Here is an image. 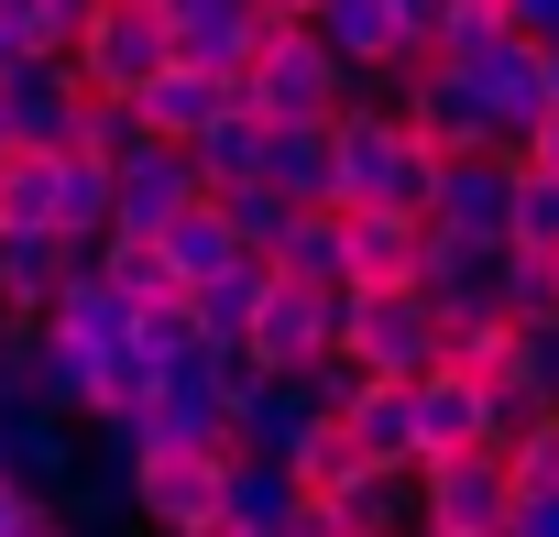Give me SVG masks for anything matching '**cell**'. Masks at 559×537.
<instances>
[{"mask_svg": "<svg viewBox=\"0 0 559 537\" xmlns=\"http://www.w3.org/2000/svg\"><path fill=\"white\" fill-rule=\"evenodd\" d=\"M330 165H341V208L428 219V198H439V154H428V143L406 132V110L373 99V88H352V99L330 110Z\"/></svg>", "mask_w": 559, "mask_h": 537, "instance_id": "6da1fadb", "label": "cell"}, {"mask_svg": "<svg viewBox=\"0 0 559 537\" xmlns=\"http://www.w3.org/2000/svg\"><path fill=\"white\" fill-rule=\"evenodd\" d=\"M341 362H362L373 384L439 373V308H428L417 286H352V297H341Z\"/></svg>", "mask_w": 559, "mask_h": 537, "instance_id": "7a4b0ae2", "label": "cell"}, {"mask_svg": "<svg viewBox=\"0 0 559 537\" xmlns=\"http://www.w3.org/2000/svg\"><path fill=\"white\" fill-rule=\"evenodd\" d=\"M352 88H362V77H352L308 23H274V34H263V56H252V77H241V99H252L263 121H330Z\"/></svg>", "mask_w": 559, "mask_h": 537, "instance_id": "3957f363", "label": "cell"}, {"mask_svg": "<svg viewBox=\"0 0 559 537\" xmlns=\"http://www.w3.org/2000/svg\"><path fill=\"white\" fill-rule=\"evenodd\" d=\"M219 482H230V450L198 439V450H143L132 461V526L143 537H209L219 526Z\"/></svg>", "mask_w": 559, "mask_h": 537, "instance_id": "277c9868", "label": "cell"}, {"mask_svg": "<svg viewBox=\"0 0 559 537\" xmlns=\"http://www.w3.org/2000/svg\"><path fill=\"white\" fill-rule=\"evenodd\" d=\"M504 515H515L504 450H439V461H417V537H504Z\"/></svg>", "mask_w": 559, "mask_h": 537, "instance_id": "5b68a950", "label": "cell"}, {"mask_svg": "<svg viewBox=\"0 0 559 537\" xmlns=\"http://www.w3.org/2000/svg\"><path fill=\"white\" fill-rule=\"evenodd\" d=\"M165 67H176V23L154 12V0H110V12L88 23V45H78L88 99H143Z\"/></svg>", "mask_w": 559, "mask_h": 537, "instance_id": "8992f818", "label": "cell"}, {"mask_svg": "<svg viewBox=\"0 0 559 537\" xmlns=\"http://www.w3.org/2000/svg\"><path fill=\"white\" fill-rule=\"evenodd\" d=\"M198 198H209V187H198L187 143H154V132H143V143L110 165V241H165Z\"/></svg>", "mask_w": 559, "mask_h": 537, "instance_id": "52a82bcc", "label": "cell"}, {"mask_svg": "<svg viewBox=\"0 0 559 537\" xmlns=\"http://www.w3.org/2000/svg\"><path fill=\"white\" fill-rule=\"evenodd\" d=\"M330 351H341V297L274 275L263 308H252V330H241V362H252V373H319Z\"/></svg>", "mask_w": 559, "mask_h": 537, "instance_id": "ba28073f", "label": "cell"}, {"mask_svg": "<svg viewBox=\"0 0 559 537\" xmlns=\"http://www.w3.org/2000/svg\"><path fill=\"white\" fill-rule=\"evenodd\" d=\"M406 417H417V461H439V450H504V395L483 384V373H461V362H439V373H417L406 384Z\"/></svg>", "mask_w": 559, "mask_h": 537, "instance_id": "9c48e42d", "label": "cell"}, {"mask_svg": "<svg viewBox=\"0 0 559 537\" xmlns=\"http://www.w3.org/2000/svg\"><path fill=\"white\" fill-rule=\"evenodd\" d=\"M78 121H88V77L67 56H12L0 67V143L56 154V143H78Z\"/></svg>", "mask_w": 559, "mask_h": 537, "instance_id": "30bf717a", "label": "cell"}, {"mask_svg": "<svg viewBox=\"0 0 559 537\" xmlns=\"http://www.w3.org/2000/svg\"><path fill=\"white\" fill-rule=\"evenodd\" d=\"M461 77H472V99H483V121H493V143H504V154L559 110V88H548V45H526V34H493Z\"/></svg>", "mask_w": 559, "mask_h": 537, "instance_id": "8fae6325", "label": "cell"}, {"mask_svg": "<svg viewBox=\"0 0 559 537\" xmlns=\"http://www.w3.org/2000/svg\"><path fill=\"white\" fill-rule=\"evenodd\" d=\"M417 297L439 308V330L504 319V241H461V230H428V252H417Z\"/></svg>", "mask_w": 559, "mask_h": 537, "instance_id": "7c38bea8", "label": "cell"}, {"mask_svg": "<svg viewBox=\"0 0 559 537\" xmlns=\"http://www.w3.org/2000/svg\"><path fill=\"white\" fill-rule=\"evenodd\" d=\"M395 110H406V132H417L439 165H450V154H493V121H483L472 77H461V67H439V56H428V67L395 88Z\"/></svg>", "mask_w": 559, "mask_h": 537, "instance_id": "4fadbf2b", "label": "cell"}, {"mask_svg": "<svg viewBox=\"0 0 559 537\" xmlns=\"http://www.w3.org/2000/svg\"><path fill=\"white\" fill-rule=\"evenodd\" d=\"M515 219V154H450L439 165V198H428V230H461V241H504Z\"/></svg>", "mask_w": 559, "mask_h": 537, "instance_id": "5bb4252c", "label": "cell"}, {"mask_svg": "<svg viewBox=\"0 0 559 537\" xmlns=\"http://www.w3.org/2000/svg\"><path fill=\"white\" fill-rule=\"evenodd\" d=\"M330 406L308 395V373H252V395L230 406V439H241V461H297V439L319 428Z\"/></svg>", "mask_w": 559, "mask_h": 537, "instance_id": "9a60e30c", "label": "cell"}, {"mask_svg": "<svg viewBox=\"0 0 559 537\" xmlns=\"http://www.w3.org/2000/svg\"><path fill=\"white\" fill-rule=\"evenodd\" d=\"M88 263V241H56V230H0V308L12 319H56L67 275Z\"/></svg>", "mask_w": 559, "mask_h": 537, "instance_id": "2e32d148", "label": "cell"}, {"mask_svg": "<svg viewBox=\"0 0 559 537\" xmlns=\"http://www.w3.org/2000/svg\"><path fill=\"white\" fill-rule=\"evenodd\" d=\"M0 450H12V482L23 493H67L78 482V461H88V439H78V417H56V406H12L0 417Z\"/></svg>", "mask_w": 559, "mask_h": 537, "instance_id": "e0dca14e", "label": "cell"}, {"mask_svg": "<svg viewBox=\"0 0 559 537\" xmlns=\"http://www.w3.org/2000/svg\"><path fill=\"white\" fill-rule=\"evenodd\" d=\"M45 230L56 241H88V252L110 241V165L88 143H56L45 154Z\"/></svg>", "mask_w": 559, "mask_h": 537, "instance_id": "ac0fdd59", "label": "cell"}, {"mask_svg": "<svg viewBox=\"0 0 559 537\" xmlns=\"http://www.w3.org/2000/svg\"><path fill=\"white\" fill-rule=\"evenodd\" d=\"M417 252H428V219L341 208V263H352V286H417Z\"/></svg>", "mask_w": 559, "mask_h": 537, "instance_id": "d6986e66", "label": "cell"}, {"mask_svg": "<svg viewBox=\"0 0 559 537\" xmlns=\"http://www.w3.org/2000/svg\"><path fill=\"white\" fill-rule=\"evenodd\" d=\"M263 34H274V12L263 0H219V12H198V23H176V67H209V77H252V56H263Z\"/></svg>", "mask_w": 559, "mask_h": 537, "instance_id": "ffe728a7", "label": "cell"}, {"mask_svg": "<svg viewBox=\"0 0 559 537\" xmlns=\"http://www.w3.org/2000/svg\"><path fill=\"white\" fill-rule=\"evenodd\" d=\"M132 319H143V308L121 297V275L88 252L78 275H67V297H56V319H45V330H67V341H88V351H132Z\"/></svg>", "mask_w": 559, "mask_h": 537, "instance_id": "44dd1931", "label": "cell"}, {"mask_svg": "<svg viewBox=\"0 0 559 537\" xmlns=\"http://www.w3.org/2000/svg\"><path fill=\"white\" fill-rule=\"evenodd\" d=\"M230 99H241L230 77H209V67H165V77H154L143 99H132V121H143L154 143H198V132H209V121H219Z\"/></svg>", "mask_w": 559, "mask_h": 537, "instance_id": "7402d4cb", "label": "cell"}, {"mask_svg": "<svg viewBox=\"0 0 559 537\" xmlns=\"http://www.w3.org/2000/svg\"><path fill=\"white\" fill-rule=\"evenodd\" d=\"M504 417H559V319H504Z\"/></svg>", "mask_w": 559, "mask_h": 537, "instance_id": "603a6c76", "label": "cell"}, {"mask_svg": "<svg viewBox=\"0 0 559 537\" xmlns=\"http://www.w3.org/2000/svg\"><path fill=\"white\" fill-rule=\"evenodd\" d=\"M263 154H274V121H263L252 99H230V110L187 143V165H198V187H209V198H219V187H252V176H263Z\"/></svg>", "mask_w": 559, "mask_h": 537, "instance_id": "cb8c5ba5", "label": "cell"}, {"mask_svg": "<svg viewBox=\"0 0 559 537\" xmlns=\"http://www.w3.org/2000/svg\"><path fill=\"white\" fill-rule=\"evenodd\" d=\"M263 187H286L297 208H341V165H330V121H274Z\"/></svg>", "mask_w": 559, "mask_h": 537, "instance_id": "d4e9b609", "label": "cell"}, {"mask_svg": "<svg viewBox=\"0 0 559 537\" xmlns=\"http://www.w3.org/2000/svg\"><path fill=\"white\" fill-rule=\"evenodd\" d=\"M341 428H352L362 472H417V417H406V384H362V395L341 406Z\"/></svg>", "mask_w": 559, "mask_h": 537, "instance_id": "484cf974", "label": "cell"}, {"mask_svg": "<svg viewBox=\"0 0 559 537\" xmlns=\"http://www.w3.org/2000/svg\"><path fill=\"white\" fill-rule=\"evenodd\" d=\"M263 286H274V263H263V252H230V275L187 286V319H198V341H241V330H252V308H263Z\"/></svg>", "mask_w": 559, "mask_h": 537, "instance_id": "4316f807", "label": "cell"}, {"mask_svg": "<svg viewBox=\"0 0 559 537\" xmlns=\"http://www.w3.org/2000/svg\"><path fill=\"white\" fill-rule=\"evenodd\" d=\"M286 515H297V472H286V461H230V482H219V526L274 537Z\"/></svg>", "mask_w": 559, "mask_h": 537, "instance_id": "83f0119b", "label": "cell"}, {"mask_svg": "<svg viewBox=\"0 0 559 537\" xmlns=\"http://www.w3.org/2000/svg\"><path fill=\"white\" fill-rule=\"evenodd\" d=\"M263 263H274L286 286H330V297H352V263H341V208H308L286 241L263 252Z\"/></svg>", "mask_w": 559, "mask_h": 537, "instance_id": "f1b7e54d", "label": "cell"}, {"mask_svg": "<svg viewBox=\"0 0 559 537\" xmlns=\"http://www.w3.org/2000/svg\"><path fill=\"white\" fill-rule=\"evenodd\" d=\"M99 12H110V0H12V12H0V34H12L23 56H67V67H78V45H88Z\"/></svg>", "mask_w": 559, "mask_h": 537, "instance_id": "f546056e", "label": "cell"}, {"mask_svg": "<svg viewBox=\"0 0 559 537\" xmlns=\"http://www.w3.org/2000/svg\"><path fill=\"white\" fill-rule=\"evenodd\" d=\"M56 515H67V526H78V537H99V526H132V472H121V461H99V450H88V461H78V482H67V493H56Z\"/></svg>", "mask_w": 559, "mask_h": 537, "instance_id": "4dcf8cb0", "label": "cell"}, {"mask_svg": "<svg viewBox=\"0 0 559 537\" xmlns=\"http://www.w3.org/2000/svg\"><path fill=\"white\" fill-rule=\"evenodd\" d=\"M230 219H219V198H198L176 230H165V263H176V286H209V275H230Z\"/></svg>", "mask_w": 559, "mask_h": 537, "instance_id": "1f68e13d", "label": "cell"}, {"mask_svg": "<svg viewBox=\"0 0 559 537\" xmlns=\"http://www.w3.org/2000/svg\"><path fill=\"white\" fill-rule=\"evenodd\" d=\"M219 219H230V241H241V252H274L308 208H297L286 187H263V176H252V187H219Z\"/></svg>", "mask_w": 559, "mask_h": 537, "instance_id": "d6a6232c", "label": "cell"}, {"mask_svg": "<svg viewBox=\"0 0 559 537\" xmlns=\"http://www.w3.org/2000/svg\"><path fill=\"white\" fill-rule=\"evenodd\" d=\"M99 263L121 275L132 308H176V297H187V286H176V263H165V241H99Z\"/></svg>", "mask_w": 559, "mask_h": 537, "instance_id": "836d02e7", "label": "cell"}, {"mask_svg": "<svg viewBox=\"0 0 559 537\" xmlns=\"http://www.w3.org/2000/svg\"><path fill=\"white\" fill-rule=\"evenodd\" d=\"M504 319H559V252L504 241Z\"/></svg>", "mask_w": 559, "mask_h": 537, "instance_id": "e575fe53", "label": "cell"}, {"mask_svg": "<svg viewBox=\"0 0 559 537\" xmlns=\"http://www.w3.org/2000/svg\"><path fill=\"white\" fill-rule=\"evenodd\" d=\"M286 472H297V493H341V482L362 472V450H352V428H341V417H319V428L297 439V461H286Z\"/></svg>", "mask_w": 559, "mask_h": 537, "instance_id": "d590c367", "label": "cell"}, {"mask_svg": "<svg viewBox=\"0 0 559 537\" xmlns=\"http://www.w3.org/2000/svg\"><path fill=\"white\" fill-rule=\"evenodd\" d=\"M504 472H515V493H559V417H515L504 428Z\"/></svg>", "mask_w": 559, "mask_h": 537, "instance_id": "8d00e7d4", "label": "cell"}, {"mask_svg": "<svg viewBox=\"0 0 559 537\" xmlns=\"http://www.w3.org/2000/svg\"><path fill=\"white\" fill-rule=\"evenodd\" d=\"M34 373H45V319H12V308H0V417L34 406Z\"/></svg>", "mask_w": 559, "mask_h": 537, "instance_id": "74e56055", "label": "cell"}, {"mask_svg": "<svg viewBox=\"0 0 559 537\" xmlns=\"http://www.w3.org/2000/svg\"><path fill=\"white\" fill-rule=\"evenodd\" d=\"M504 241H537V252H559V176L515 165V219H504Z\"/></svg>", "mask_w": 559, "mask_h": 537, "instance_id": "f35d334b", "label": "cell"}, {"mask_svg": "<svg viewBox=\"0 0 559 537\" xmlns=\"http://www.w3.org/2000/svg\"><path fill=\"white\" fill-rule=\"evenodd\" d=\"M78 143H88L99 165H121V154L143 143V121H132V99H88V121H78Z\"/></svg>", "mask_w": 559, "mask_h": 537, "instance_id": "ab89813d", "label": "cell"}, {"mask_svg": "<svg viewBox=\"0 0 559 537\" xmlns=\"http://www.w3.org/2000/svg\"><path fill=\"white\" fill-rule=\"evenodd\" d=\"M504 34H526V45H559V0H504Z\"/></svg>", "mask_w": 559, "mask_h": 537, "instance_id": "60d3db41", "label": "cell"}, {"mask_svg": "<svg viewBox=\"0 0 559 537\" xmlns=\"http://www.w3.org/2000/svg\"><path fill=\"white\" fill-rule=\"evenodd\" d=\"M504 537H559V493H515V515H504Z\"/></svg>", "mask_w": 559, "mask_h": 537, "instance_id": "b9f144b4", "label": "cell"}, {"mask_svg": "<svg viewBox=\"0 0 559 537\" xmlns=\"http://www.w3.org/2000/svg\"><path fill=\"white\" fill-rule=\"evenodd\" d=\"M515 165H537V176H559V110H548V121H537V132L515 143Z\"/></svg>", "mask_w": 559, "mask_h": 537, "instance_id": "7bdbcfd3", "label": "cell"}, {"mask_svg": "<svg viewBox=\"0 0 559 537\" xmlns=\"http://www.w3.org/2000/svg\"><path fill=\"white\" fill-rule=\"evenodd\" d=\"M263 12H274V23H308V12H319V0H263Z\"/></svg>", "mask_w": 559, "mask_h": 537, "instance_id": "ee69618b", "label": "cell"}, {"mask_svg": "<svg viewBox=\"0 0 559 537\" xmlns=\"http://www.w3.org/2000/svg\"><path fill=\"white\" fill-rule=\"evenodd\" d=\"M548 88H559V45H548Z\"/></svg>", "mask_w": 559, "mask_h": 537, "instance_id": "f6af8a7d", "label": "cell"}, {"mask_svg": "<svg viewBox=\"0 0 559 537\" xmlns=\"http://www.w3.org/2000/svg\"><path fill=\"white\" fill-rule=\"evenodd\" d=\"M483 12H504V0H483Z\"/></svg>", "mask_w": 559, "mask_h": 537, "instance_id": "bcb514c9", "label": "cell"}]
</instances>
